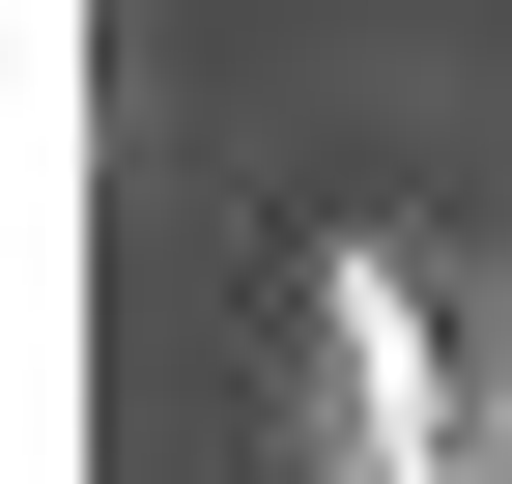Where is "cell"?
Instances as JSON below:
<instances>
[{
  "label": "cell",
  "instance_id": "1",
  "mask_svg": "<svg viewBox=\"0 0 512 484\" xmlns=\"http://www.w3.org/2000/svg\"><path fill=\"white\" fill-rule=\"evenodd\" d=\"M342 314V399H370V484H484V428H456V342H427V285H313Z\"/></svg>",
  "mask_w": 512,
  "mask_h": 484
}]
</instances>
